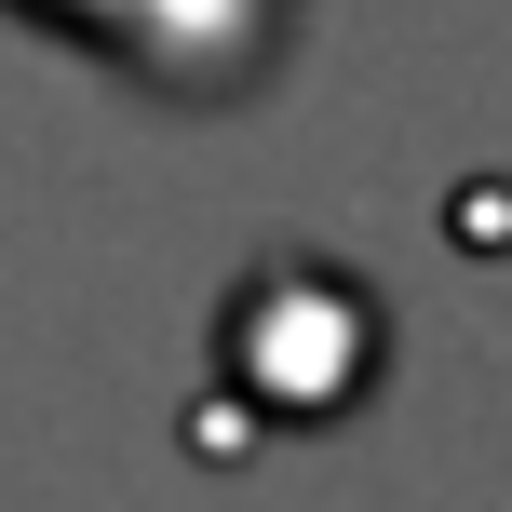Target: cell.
<instances>
[{
    "mask_svg": "<svg viewBox=\"0 0 512 512\" xmlns=\"http://www.w3.org/2000/svg\"><path fill=\"white\" fill-rule=\"evenodd\" d=\"M27 27H54L68 54H108L176 108H230L283 68L297 0H14Z\"/></svg>",
    "mask_w": 512,
    "mask_h": 512,
    "instance_id": "cell-1",
    "label": "cell"
}]
</instances>
